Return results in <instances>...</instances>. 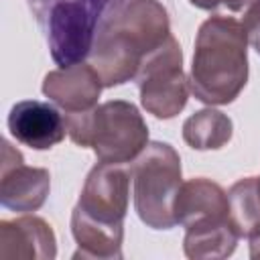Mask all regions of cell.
Segmentation results:
<instances>
[{"instance_id": "obj_6", "label": "cell", "mask_w": 260, "mask_h": 260, "mask_svg": "<svg viewBox=\"0 0 260 260\" xmlns=\"http://www.w3.org/2000/svg\"><path fill=\"white\" fill-rule=\"evenodd\" d=\"M142 108L154 118H175L187 104L189 79L183 71V53L179 41L171 35L140 65L136 79Z\"/></svg>"}, {"instance_id": "obj_19", "label": "cell", "mask_w": 260, "mask_h": 260, "mask_svg": "<svg viewBox=\"0 0 260 260\" xmlns=\"http://www.w3.org/2000/svg\"><path fill=\"white\" fill-rule=\"evenodd\" d=\"M256 183H258V195H260V177H256Z\"/></svg>"}, {"instance_id": "obj_12", "label": "cell", "mask_w": 260, "mask_h": 260, "mask_svg": "<svg viewBox=\"0 0 260 260\" xmlns=\"http://www.w3.org/2000/svg\"><path fill=\"white\" fill-rule=\"evenodd\" d=\"M175 219L185 230L197 223L230 219L228 193L209 179H189L181 185L177 193Z\"/></svg>"}, {"instance_id": "obj_9", "label": "cell", "mask_w": 260, "mask_h": 260, "mask_svg": "<svg viewBox=\"0 0 260 260\" xmlns=\"http://www.w3.org/2000/svg\"><path fill=\"white\" fill-rule=\"evenodd\" d=\"M10 134L32 150H49L67 134L65 116L51 104L39 100H22L10 108Z\"/></svg>"}, {"instance_id": "obj_8", "label": "cell", "mask_w": 260, "mask_h": 260, "mask_svg": "<svg viewBox=\"0 0 260 260\" xmlns=\"http://www.w3.org/2000/svg\"><path fill=\"white\" fill-rule=\"evenodd\" d=\"M51 189V175L47 169L24 165L22 154L2 140L0 162V203L6 209L30 213L43 207Z\"/></svg>"}, {"instance_id": "obj_16", "label": "cell", "mask_w": 260, "mask_h": 260, "mask_svg": "<svg viewBox=\"0 0 260 260\" xmlns=\"http://www.w3.org/2000/svg\"><path fill=\"white\" fill-rule=\"evenodd\" d=\"M246 35H248V43L256 49V53L260 55V0H256L252 6L246 8L244 20H242Z\"/></svg>"}, {"instance_id": "obj_4", "label": "cell", "mask_w": 260, "mask_h": 260, "mask_svg": "<svg viewBox=\"0 0 260 260\" xmlns=\"http://www.w3.org/2000/svg\"><path fill=\"white\" fill-rule=\"evenodd\" d=\"M122 0H26L41 26L51 59L59 67L89 57L98 26L106 12Z\"/></svg>"}, {"instance_id": "obj_18", "label": "cell", "mask_w": 260, "mask_h": 260, "mask_svg": "<svg viewBox=\"0 0 260 260\" xmlns=\"http://www.w3.org/2000/svg\"><path fill=\"white\" fill-rule=\"evenodd\" d=\"M248 240H250V258L260 260V230L254 232Z\"/></svg>"}, {"instance_id": "obj_10", "label": "cell", "mask_w": 260, "mask_h": 260, "mask_svg": "<svg viewBox=\"0 0 260 260\" xmlns=\"http://www.w3.org/2000/svg\"><path fill=\"white\" fill-rule=\"evenodd\" d=\"M104 81L91 63H75L49 71L43 79V93L65 114L87 112L98 106Z\"/></svg>"}, {"instance_id": "obj_5", "label": "cell", "mask_w": 260, "mask_h": 260, "mask_svg": "<svg viewBox=\"0 0 260 260\" xmlns=\"http://www.w3.org/2000/svg\"><path fill=\"white\" fill-rule=\"evenodd\" d=\"M130 175L134 209L140 221L152 230L175 228V199L183 185L177 150L167 142H148L132 160Z\"/></svg>"}, {"instance_id": "obj_2", "label": "cell", "mask_w": 260, "mask_h": 260, "mask_svg": "<svg viewBox=\"0 0 260 260\" xmlns=\"http://www.w3.org/2000/svg\"><path fill=\"white\" fill-rule=\"evenodd\" d=\"M248 81V35L232 16L201 22L195 39L189 87L209 106L232 104Z\"/></svg>"}, {"instance_id": "obj_7", "label": "cell", "mask_w": 260, "mask_h": 260, "mask_svg": "<svg viewBox=\"0 0 260 260\" xmlns=\"http://www.w3.org/2000/svg\"><path fill=\"white\" fill-rule=\"evenodd\" d=\"M130 179L132 175L128 169H124V165L98 162L83 183L79 201L71 213V221L124 234Z\"/></svg>"}, {"instance_id": "obj_1", "label": "cell", "mask_w": 260, "mask_h": 260, "mask_svg": "<svg viewBox=\"0 0 260 260\" xmlns=\"http://www.w3.org/2000/svg\"><path fill=\"white\" fill-rule=\"evenodd\" d=\"M171 20L158 0H122L102 18L89 53L104 87L134 81L140 65L169 37Z\"/></svg>"}, {"instance_id": "obj_17", "label": "cell", "mask_w": 260, "mask_h": 260, "mask_svg": "<svg viewBox=\"0 0 260 260\" xmlns=\"http://www.w3.org/2000/svg\"><path fill=\"white\" fill-rule=\"evenodd\" d=\"M195 8L201 10H230V12H240L248 6H252L256 0H189Z\"/></svg>"}, {"instance_id": "obj_15", "label": "cell", "mask_w": 260, "mask_h": 260, "mask_svg": "<svg viewBox=\"0 0 260 260\" xmlns=\"http://www.w3.org/2000/svg\"><path fill=\"white\" fill-rule=\"evenodd\" d=\"M230 221L240 238H250L260 230V195L256 177H246L234 183L228 191Z\"/></svg>"}, {"instance_id": "obj_11", "label": "cell", "mask_w": 260, "mask_h": 260, "mask_svg": "<svg viewBox=\"0 0 260 260\" xmlns=\"http://www.w3.org/2000/svg\"><path fill=\"white\" fill-rule=\"evenodd\" d=\"M57 240L51 225L37 215H22L0 221L2 260H53Z\"/></svg>"}, {"instance_id": "obj_13", "label": "cell", "mask_w": 260, "mask_h": 260, "mask_svg": "<svg viewBox=\"0 0 260 260\" xmlns=\"http://www.w3.org/2000/svg\"><path fill=\"white\" fill-rule=\"evenodd\" d=\"M240 236L230 219L207 221L187 228L183 250L187 258L207 260V258H228L234 254Z\"/></svg>"}, {"instance_id": "obj_3", "label": "cell", "mask_w": 260, "mask_h": 260, "mask_svg": "<svg viewBox=\"0 0 260 260\" xmlns=\"http://www.w3.org/2000/svg\"><path fill=\"white\" fill-rule=\"evenodd\" d=\"M69 138L91 148L100 162H132L148 144V126L138 108L124 100L104 102L87 112L65 114Z\"/></svg>"}, {"instance_id": "obj_14", "label": "cell", "mask_w": 260, "mask_h": 260, "mask_svg": "<svg viewBox=\"0 0 260 260\" xmlns=\"http://www.w3.org/2000/svg\"><path fill=\"white\" fill-rule=\"evenodd\" d=\"M232 120L213 108L199 110L183 122V140L195 150H217L232 138Z\"/></svg>"}]
</instances>
